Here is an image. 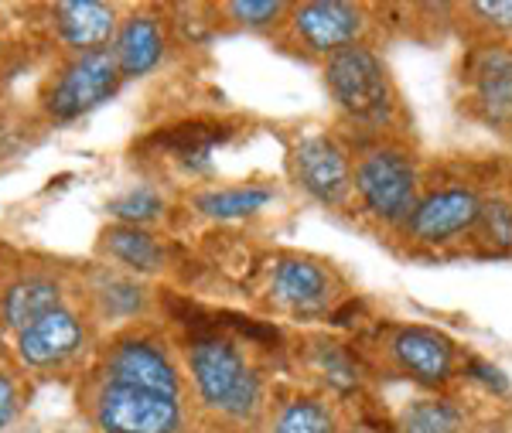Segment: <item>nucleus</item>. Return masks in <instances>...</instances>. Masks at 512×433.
Wrapping results in <instances>:
<instances>
[{
	"mask_svg": "<svg viewBox=\"0 0 512 433\" xmlns=\"http://www.w3.org/2000/svg\"><path fill=\"white\" fill-rule=\"evenodd\" d=\"M188 362H192L198 396L212 410L236 416V420H246L260 410V379L229 341L198 338L188 352Z\"/></svg>",
	"mask_w": 512,
	"mask_h": 433,
	"instance_id": "obj_1",
	"label": "nucleus"
},
{
	"mask_svg": "<svg viewBox=\"0 0 512 433\" xmlns=\"http://www.w3.org/2000/svg\"><path fill=\"white\" fill-rule=\"evenodd\" d=\"M325 82L335 103L355 120L383 123L393 113V82L379 58L362 45L335 52L325 65Z\"/></svg>",
	"mask_w": 512,
	"mask_h": 433,
	"instance_id": "obj_2",
	"label": "nucleus"
},
{
	"mask_svg": "<svg viewBox=\"0 0 512 433\" xmlns=\"http://www.w3.org/2000/svg\"><path fill=\"white\" fill-rule=\"evenodd\" d=\"M355 191L383 222L410 219L417 208V168L400 151H373L355 168Z\"/></svg>",
	"mask_w": 512,
	"mask_h": 433,
	"instance_id": "obj_3",
	"label": "nucleus"
},
{
	"mask_svg": "<svg viewBox=\"0 0 512 433\" xmlns=\"http://www.w3.org/2000/svg\"><path fill=\"white\" fill-rule=\"evenodd\" d=\"M120 69L110 48L99 52H82L62 69L55 82L52 96H48V110L59 120H76V116L96 110L120 89Z\"/></svg>",
	"mask_w": 512,
	"mask_h": 433,
	"instance_id": "obj_4",
	"label": "nucleus"
},
{
	"mask_svg": "<svg viewBox=\"0 0 512 433\" xmlns=\"http://www.w3.org/2000/svg\"><path fill=\"white\" fill-rule=\"evenodd\" d=\"M96 423L106 433H175L181 427V406L178 396L103 386L96 396Z\"/></svg>",
	"mask_w": 512,
	"mask_h": 433,
	"instance_id": "obj_5",
	"label": "nucleus"
},
{
	"mask_svg": "<svg viewBox=\"0 0 512 433\" xmlns=\"http://www.w3.org/2000/svg\"><path fill=\"white\" fill-rule=\"evenodd\" d=\"M106 386L147 389V393L178 396V369L158 341L123 338L106 355Z\"/></svg>",
	"mask_w": 512,
	"mask_h": 433,
	"instance_id": "obj_6",
	"label": "nucleus"
},
{
	"mask_svg": "<svg viewBox=\"0 0 512 433\" xmlns=\"http://www.w3.org/2000/svg\"><path fill=\"white\" fill-rule=\"evenodd\" d=\"M294 174L304 185L308 195H315L318 202L338 205L352 188V168L349 157L332 137H304L294 147Z\"/></svg>",
	"mask_w": 512,
	"mask_h": 433,
	"instance_id": "obj_7",
	"label": "nucleus"
},
{
	"mask_svg": "<svg viewBox=\"0 0 512 433\" xmlns=\"http://www.w3.org/2000/svg\"><path fill=\"white\" fill-rule=\"evenodd\" d=\"M362 11L345 0H315L294 11V31L311 52H342L362 31Z\"/></svg>",
	"mask_w": 512,
	"mask_h": 433,
	"instance_id": "obj_8",
	"label": "nucleus"
},
{
	"mask_svg": "<svg viewBox=\"0 0 512 433\" xmlns=\"http://www.w3.org/2000/svg\"><path fill=\"white\" fill-rule=\"evenodd\" d=\"M478 208H482V202L468 188L434 191V195L417 202V208L410 212V232H414L420 243H444V239L475 226Z\"/></svg>",
	"mask_w": 512,
	"mask_h": 433,
	"instance_id": "obj_9",
	"label": "nucleus"
},
{
	"mask_svg": "<svg viewBox=\"0 0 512 433\" xmlns=\"http://www.w3.org/2000/svg\"><path fill=\"white\" fill-rule=\"evenodd\" d=\"M82 345V324L72 311L45 314L38 324H31L28 331H21L18 338V352L21 362L31 369H48V365H59L65 358L76 355V348Z\"/></svg>",
	"mask_w": 512,
	"mask_h": 433,
	"instance_id": "obj_10",
	"label": "nucleus"
},
{
	"mask_svg": "<svg viewBox=\"0 0 512 433\" xmlns=\"http://www.w3.org/2000/svg\"><path fill=\"white\" fill-rule=\"evenodd\" d=\"M55 28L59 38L76 52H99L117 35V11L99 0H69L55 7Z\"/></svg>",
	"mask_w": 512,
	"mask_h": 433,
	"instance_id": "obj_11",
	"label": "nucleus"
},
{
	"mask_svg": "<svg viewBox=\"0 0 512 433\" xmlns=\"http://www.w3.org/2000/svg\"><path fill=\"white\" fill-rule=\"evenodd\" d=\"M472 89L478 110L489 123L512 120V52L509 48H482L472 62Z\"/></svg>",
	"mask_w": 512,
	"mask_h": 433,
	"instance_id": "obj_12",
	"label": "nucleus"
},
{
	"mask_svg": "<svg viewBox=\"0 0 512 433\" xmlns=\"http://www.w3.org/2000/svg\"><path fill=\"white\" fill-rule=\"evenodd\" d=\"M113 58H117V69L123 79L147 76L154 65L164 58V31L161 24L147 14H134L117 28L113 35Z\"/></svg>",
	"mask_w": 512,
	"mask_h": 433,
	"instance_id": "obj_13",
	"label": "nucleus"
},
{
	"mask_svg": "<svg viewBox=\"0 0 512 433\" xmlns=\"http://www.w3.org/2000/svg\"><path fill=\"white\" fill-rule=\"evenodd\" d=\"M393 355L420 382H441L451 372L454 345L431 328H403L393 338Z\"/></svg>",
	"mask_w": 512,
	"mask_h": 433,
	"instance_id": "obj_14",
	"label": "nucleus"
},
{
	"mask_svg": "<svg viewBox=\"0 0 512 433\" xmlns=\"http://www.w3.org/2000/svg\"><path fill=\"white\" fill-rule=\"evenodd\" d=\"M274 297L291 311H325L328 301H332V280L318 263L280 260L274 270Z\"/></svg>",
	"mask_w": 512,
	"mask_h": 433,
	"instance_id": "obj_15",
	"label": "nucleus"
},
{
	"mask_svg": "<svg viewBox=\"0 0 512 433\" xmlns=\"http://www.w3.org/2000/svg\"><path fill=\"white\" fill-rule=\"evenodd\" d=\"M62 307V287L52 277H24L11 283L4 294V321L7 328L28 331L31 324H38L45 314L59 311Z\"/></svg>",
	"mask_w": 512,
	"mask_h": 433,
	"instance_id": "obj_16",
	"label": "nucleus"
},
{
	"mask_svg": "<svg viewBox=\"0 0 512 433\" xmlns=\"http://www.w3.org/2000/svg\"><path fill=\"white\" fill-rule=\"evenodd\" d=\"M103 249L113 256L117 263L130 266L137 273H154L161 270L164 253L140 226H113L103 232Z\"/></svg>",
	"mask_w": 512,
	"mask_h": 433,
	"instance_id": "obj_17",
	"label": "nucleus"
},
{
	"mask_svg": "<svg viewBox=\"0 0 512 433\" xmlns=\"http://www.w3.org/2000/svg\"><path fill=\"white\" fill-rule=\"evenodd\" d=\"M270 202L267 188H219L198 198V208L212 219H243V215L260 212Z\"/></svg>",
	"mask_w": 512,
	"mask_h": 433,
	"instance_id": "obj_18",
	"label": "nucleus"
},
{
	"mask_svg": "<svg viewBox=\"0 0 512 433\" xmlns=\"http://www.w3.org/2000/svg\"><path fill=\"white\" fill-rule=\"evenodd\" d=\"M461 413L451 403H437V399H424L414 403L400 420V433H458Z\"/></svg>",
	"mask_w": 512,
	"mask_h": 433,
	"instance_id": "obj_19",
	"label": "nucleus"
},
{
	"mask_svg": "<svg viewBox=\"0 0 512 433\" xmlns=\"http://www.w3.org/2000/svg\"><path fill=\"white\" fill-rule=\"evenodd\" d=\"M274 433H335V416L328 406L297 399V403H287L277 413Z\"/></svg>",
	"mask_w": 512,
	"mask_h": 433,
	"instance_id": "obj_20",
	"label": "nucleus"
},
{
	"mask_svg": "<svg viewBox=\"0 0 512 433\" xmlns=\"http://www.w3.org/2000/svg\"><path fill=\"white\" fill-rule=\"evenodd\" d=\"M110 212L120 219V226H144V222L158 219L164 212V198L154 188L140 185V188H130L127 195L113 198Z\"/></svg>",
	"mask_w": 512,
	"mask_h": 433,
	"instance_id": "obj_21",
	"label": "nucleus"
},
{
	"mask_svg": "<svg viewBox=\"0 0 512 433\" xmlns=\"http://www.w3.org/2000/svg\"><path fill=\"white\" fill-rule=\"evenodd\" d=\"M226 137V133H219V130H212V127H178V130H171L168 137H161V144H168V147H175V151L185 157V161H202V157H209L212 147L219 144V140Z\"/></svg>",
	"mask_w": 512,
	"mask_h": 433,
	"instance_id": "obj_22",
	"label": "nucleus"
},
{
	"mask_svg": "<svg viewBox=\"0 0 512 433\" xmlns=\"http://www.w3.org/2000/svg\"><path fill=\"white\" fill-rule=\"evenodd\" d=\"M475 226L482 229V239L489 246H499V249L512 246V208L502 202V198H492V202H485L478 208Z\"/></svg>",
	"mask_w": 512,
	"mask_h": 433,
	"instance_id": "obj_23",
	"label": "nucleus"
},
{
	"mask_svg": "<svg viewBox=\"0 0 512 433\" xmlns=\"http://www.w3.org/2000/svg\"><path fill=\"white\" fill-rule=\"evenodd\" d=\"M284 11H287V4H280V0H236V4H229V14H233L239 24H250V28H267V24H274Z\"/></svg>",
	"mask_w": 512,
	"mask_h": 433,
	"instance_id": "obj_24",
	"label": "nucleus"
},
{
	"mask_svg": "<svg viewBox=\"0 0 512 433\" xmlns=\"http://www.w3.org/2000/svg\"><path fill=\"white\" fill-rule=\"evenodd\" d=\"M321 365L328 369V376H332V382H338V386H345V389L355 386V379H359V376H355L352 365L345 362V355H342V352H335V348H328V352L321 355Z\"/></svg>",
	"mask_w": 512,
	"mask_h": 433,
	"instance_id": "obj_25",
	"label": "nucleus"
},
{
	"mask_svg": "<svg viewBox=\"0 0 512 433\" xmlns=\"http://www.w3.org/2000/svg\"><path fill=\"white\" fill-rule=\"evenodd\" d=\"M475 11L489 18L495 28L512 31V0H482V4H475Z\"/></svg>",
	"mask_w": 512,
	"mask_h": 433,
	"instance_id": "obj_26",
	"label": "nucleus"
},
{
	"mask_svg": "<svg viewBox=\"0 0 512 433\" xmlns=\"http://www.w3.org/2000/svg\"><path fill=\"white\" fill-rule=\"evenodd\" d=\"M14 413H18V389L7 376H0V430L14 420Z\"/></svg>",
	"mask_w": 512,
	"mask_h": 433,
	"instance_id": "obj_27",
	"label": "nucleus"
},
{
	"mask_svg": "<svg viewBox=\"0 0 512 433\" xmlns=\"http://www.w3.org/2000/svg\"><path fill=\"white\" fill-rule=\"evenodd\" d=\"M472 372H475V379L478 382H485V386H492V389H499V393H506L509 389V382H506V376H502L495 365H485V362H475L472 365Z\"/></svg>",
	"mask_w": 512,
	"mask_h": 433,
	"instance_id": "obj_28",
	"label": "nucleus"
}]
</instances>
